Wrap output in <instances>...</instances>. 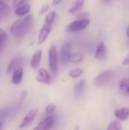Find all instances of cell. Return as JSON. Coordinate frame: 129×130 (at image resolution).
Masks as SVG:
<instances>
[{"label":"cell","instance_id":"6da1fadb","mask_svg":"<svg viewBox=\"0 0 129 130\" xmlns=\"http://www.w3.org/2000/svg\"><path fill=\"white\" fill-rule=\"evenodd\" d=\"M58 51L57 48L55 45H51L49 49L48 53V63L49 68L52 74V75L56 76L58 74L59 71V61H58Z\"/></svg>","mask_w":129,"mask_h":130},{"label":"cell","instance_id":"7a4b0ae2","mask_svg":"<svg viewBox=\"0 0 129 130\" xmlns=\"http://www.w3.org/2000/svg\"><path fill=\"white\" fill-rule=\"evenodd\" d=\"M10 31L11 34L17 39L21 40L22 39L26 34H27V31L26 30L24 20L21 18H19L16 21H14L10 27Z\"/></svg>","mask_w":129,"mask_h":130},{"label":"cell","instance_id":"3957f363","mask_svg":"<svg viewBox=\"0 0 129 130\" xmlns=\"http://www.w3.org/2000/svg\"><path fill=\"white\" fill-rule=\"evenodd\" d=\"M115 73L112 70H105L98 74L94 80V84L97 87H103L110 83L114 78Z\"/></svg>","mask_w":129,"mask_h":130},{"label":"cell","instance_id":"277c9868","mask_svg":"<svg viewBox=\"0 0 129 130\" xmlns=\"http://www.w3.org/2000/svg\"><path fill=\"white\" fill-rule=\"evenodd\" d=\"M89 24L90 19L88 18L84 19H77L68 24V26L66 27V30L68 32L82 31L88 27Z\"/></svg>","mask_w":129,"mask_h":130},{"label":"cell","instance_id":"5b68a950","mask_svg":"<svg viewBox=\"0 0 129 130\" xmlns=\"http://www.w3.org/2000/svg\"><path fill=\"white\" fill-rule=\"evenodd\" d=\"M71 49H72V45L69 42L65 43L61 47L60 50V60L63 66H65L69 62V59L71 55Z\"/></svg>","mask_w":129,"mask_h":130},{"label":"cell","instance_id":"8992f818","mask_svg":"<svg viewBox=\"0 0 129 130\" xmlns=\"http://www.w3.org/2000/svg\"><path fill=\"white\" fill-rule=\"evenodd\" d=\"M56 123V119L53 116H48L43 119L40 123L33 130H51Z\"/></svg>","mask_w":129,"mask_h":130},{"label":"cell","instance_id":"52a82bcc","mask_svg":"<svg viewBox=\"0 0 129 130\" xmlns=\"http://www.w3.org/2000/svg\"><path fill=\"white\" fill-rule=\"evenodd\" d=\"M37 112H38V110L36 109V108L30 110L27 113V115L23 118L22 121L19 124V129L25 128L26 126H29L31 123H33V121L34 120V119H35V117H36V116L37 114Z\"/></svg>","mask_w":129,"mask_h":130},{"label":"cell","instance_id":"ba28073f","mask_svg":"<svg viewBox=\"0 0 129 130\" xmlns=\"http://www.w3.org/2000/svg\"><path fill=\"white\" fill-rule=\"evenodd\" d=\"M36 82H38L40 83L48 85V84H50V82H51V76L46 69H45L44 68H40L38 70V73L36 77Z\"/></svg>","mask_w":129,"mask_h":130},{"label":"cell","instance_id":"9c48e42d","mask_svg":"<svg viewBox=\"0 0 129 130\" xmlns=\"http://www.w3.org/2000/svg\"><path fill=\"white\" fill-rule=\"evenodd\" d=\"M52 30V26L45 24L40 29V32H39V35H38V39H37V43L39 45L42 44L43 43H44L46 41V40L47 39L49 34H50Z\"/></svg>","mask_w":129,"mask_h":130},{"label":"cell","instance_id":"30bf717a","mask_svg":"<svg viewBox=\"0 0 129 130\" xmlns=\"http://www.w3.org/2000/svg\"><path fill=\"white\" fill-rule=\"evenodd\" d=\"M24 57H15L8 64V68H7V72L8 74L13 72V71L18 68V67H21L22 66V65L24 63Z\"/></svg>","mask_w":129,"mask_h":130},{"label":"cell","instance_id":"8fae6325","mask_svg":"<svg viewBox=\"0 0 129 130\" xmlns=\"http://www.w3.org/2000/svg\"><path fill=\"white\" fill-rule=\"evenodd\" d=\"M106 57V49L104 43L101 41L97 46L96 51H95V58L97 60L102 61Z\"/></svg>","mask_w":129,"mask_h":130},{"label":"cell","instance_id":"7c38bea8","mask_svg":"<svg viewBox=\"0 0 129 130\" xmlns=\"http://www.w3.org/2000/svg\"><path fill=\"white\" fill-rule=\"evenodd\" d=\"M42 54H43L42 50H37L34 52V53L32 56L30 62V66L31 68H33L34 69L38 68V66L40 63V61H41Z\"/></svg>","mask_w":129,"mask_h":130},{"label":"cell","instance_id":"4fadbf2b","mask_svg":"<svg viewBox=\"0 0 129 130\" xmlns=\"http://www.w3.org/2000/svg\"><path fill=\"white\" fill-rule=\"evenodd\" d=\"M12 73L13 74L11 77V82L14 85H19L22 81L23 75H24V70L22 66L15 69Z\"/></svg>","mask_w":129,"mask_h":130},{"label":"cell","instance_id":"5bb4252c","mask_svg":"<svg viewBox=\"0 0 129 130\" xmlns=\"http://www.w3.org/2000/svg\"><path fill=\"white\" fill-rule=\"evenodd\" d=\"M115 116L120 120H125L129 117V109L128 107H122L115 110Z\"/></svg>","mask_w":129,"mask_h":130},{"label":"cell","instance_id":"9a60e30c","mask_svg":"<svg viewBox=\"0 0 129 130\" xmlns=\"http://www.w3.org/2000/svg\"><path fill=\"white\" fill-rule=\"evenodd\" d=\"M85 80L81 79L80 80L78 83L75 84V88H74V93L75 98H79L84 92V88H85Z\"/></svg>","mask_w":129,"mask_h":130},{"label":"cell","instance_id":"2e32d148","mask_svg":"<svg viewBox=\"0 0 129 130\" xmlns=\"http://www.w3.org/2000/svg\"><path fill=\"white\" fill-rule=\"evenodd\" d=\"M84 0H77L70 7L68 10V13L70 14H75L77 12H79L84 7Z\"/></svg>","mask_w":129,"mask_h":130},{"label":"cell","instance_id":"e0dca14e","mask_svg":"<svg viewBox=\"0 0 129 130\" xmlns=\"http://www.w3.org/2000/svg\"><path fill=\"white\" fill-rule=\"evenodd\" d=\"M119 88L124 94L129 96V78H122L119 82Z\"/></svg>","mask_w":129,"mask_h":130},{"label":"cell","instance_id":"ac0fdd59","mask_svg":"<svg viewBox=\"0 0 129 130\" xmlns=\"http://www.w3.org/2000/svg\"><path fill=\"white\" fill-rule=\"evenodd\" d=\"M30 5L29 4H26V5H24L17 8L15 9V14L16 15L19 16V17H21V16H24L27 14L29 13V11H30Z\"/></svg>","mask_w":129,"mask_h":130},{"label":"cell","instance_id":"d6986e66","mask_svg":"<svg viewBox=\"0 0 129 130\" xmlns=\"http://www.w3.org/2000/svg\"><path fill=\"white\" fill-rule=\"evenodd\" d=\"M83 59H84V54L80 52H76V53H71L70 59H69V62L74 64H77V63L81 62Z\"/></svg>","mask_w":129,"mask_h":130},{"label":"cell","instance_id":"ffe728a7","mask_svg":"<svg viewBox=\"0 0 129 130\" xmlns=\"http://www.w3.org/2000/svg\"><path fill=\"white\" fill-rule=\"evenodd\" d=\"M24 25H25V27H26V30L27 31V34L32 29V27H33V14H27V16H25L24 18Z\"/></svg>","mask_w":129,"mask_h":130},{"label":"cell","instance_id":"44dd1931","mask_svg":"<svg viewBox=\"0 0 129 130\" xmlns=\"http://www.w3.org/2000/svg\"><path fill=\"white\" fill-rule=\"evenodd\" d=\"M7 40H8V36L6 32L4 30L0 29V53L4 49Z\"/></svg>","mask_w":129,"mask_h":130},{"label":"cell","instance_id":"7402d4cb","mask_svg":"<svg viewBox=\"0 0 129 130\" xmlns=\"http://www.w3.org/2000/svg\"><path fill=\"white\" fill-rule=\"evenodd\" d=\"M56 16V11H52L49 12L46 15V17H45V24L52 26V24L55 21Z\"/></svg>","mask_w":129,"mask_h":130},{"label":"cell","instance_id":"603a6c76","mask_svg":"<svg viewBox=\"0 0 129 130\" xmlns=\"http://www.w3.org/2000/svg\"><path fill=\"white\" fill-rule=\"evenodd\" d=\"M10 11L9 7L8 6V5L4 2L3 1L0 0V14L2 17H5L8 16V13Z\"/></svg>","mask_w":129,"mask_h":130},{"label":"cell","instance_id":"cb8c5ba5","mask_svg":"<svg viewBox=\"0 0 129 130\" xmlns=\"http://www.w3.org/2000/svg\"><path fill=\"white\" fill-rule=\"evenodd\" d=\"M84 72V69H71L68 72V75L70 78H77L78 77H80Z\"/></svg>","mask_w":129,"mask_h":130},{"label":"cell","instance_id":"d4e9b609","mask_svg":"<svg viewBox=\"0 0 129 130\" xmlns=\"http://www.w3.org/2000/svg\"><path fill=\"white\" fill-rule=\"evenodd\" d=\"M106 130H123L122 127L121 126V124L118 122V121H113L110 123V124L109 125L108 128Z\"/></svg>","mask_w":129,"mask_h":130},{"label":"cell","instance_id":"484cf974","mask_svg":"<svg viewBox=\"0 0 129 130\" xmlns=\"http://www.w3.org/2000/svg\"><path fill=\"white\" fill-rule=\"evenodd\" d=\"M30 0H13V7L14 8V9L24 5H26V4H28Z\"/></svg>","mask_w":129,"mask_h":130},{"label":"cell","instance_id":"4316f807","mask_svg":"<svg viewBox=\"0 0 129 130\" xmlns=\"http://www.w3.org/2000/svg\"><path fill=\"white\" fill-rule=\"evenodd\" d=\"M56 110V105L54 104H48L46 108H45V110L47 112V113H52L53 112L54 110Z\"/></svg>","mask_w":129,"mask_h":130},{"label":"cell","instance_id":"83f0119b","mask_svg":"<svg viewBox=\"0 0 129 130\" xmlns=\"http://www.w3.org/2000/svg\"><path fill=\"white\" fill-rule=\"evenodd\" d=\"M49 9V5L48 4H45V5H42V7L40 9V14H43L46 13V11H48Z\"/></svg>","mask_w":129,"mask_h":130},{"label":"cell","instance_id":"f1b7e54d","mask_svg":"<svg viewBox=\"0 0 129 130\" xmlns=\"http://www.w3.org/2000/svg\"><path fill=\"white\" fill-rule=\"evenodd\" d=\"M88 16H89V14H88L87 12H82V13L78 14L76 16V18H77V19H84V18H88Z\"/></svg>","mask_w":129,"mask_h":130},{"label":"cell","instance_id":"f546056e","mask_svg":"<svg viewBox=\"0 0 129 130\" xmlns=\"http://www.w3.org/2000/svg\"><path fill=\"white\" fill-rule=\"evenodd\" d=\"M122 64L123 66H126V65H129V53H128V55L125 57V59L122 60Z\"/></svg>","mask_w":129,"mask_h":130},{"label":"cell","instance_id":"4dcf8cb0","mask_svg":"<svg viewBox=\"0 0 129 130\" xmlns=\"http://www.w3.org/2000/svg\"><path fill=\"white\" fill-rule=\"evenodd\" d=\"M27 91L26 90H23L21 91V98L22 100H24V99H25V98L27 97Z\"/></svg>","mask_w":129,"mask_h":130},{"label":"cell","instance_id":"1f68e13d","mask_svg":"<svg viewBox=\"0 0 129 130\" xmlns=\"http://www.w3.org/2000/svg\"><path fill=\"white\" fill-rule=\"evenodd\" d=\"M61 2H62V0H52V5H54V6H56V5H59Z\"/></svg>","mask_w":129,"mask_h":130},{"label":"cell","instance_id":"d6a6232c","mask_svg":"<svg viewBox=\"0 0 129 130\" xmlns=\"http://www.w3.org/2000/svg\"><path fill=\"white\" fill-rule=\"evenodd\" d=\"M126 36L129 38V26L127 27V29H126Z\"/></svg>","mask_w":129,"mask_h":130},{"label":"cell","instance_id":"836d02e7","mask_svg":"<svg viewBox=\"0 0 129 130\" xmlns=\"http://www.w3.org/2000/svg\"><path fill=\"white\" fill-rule=\"evenodd\" d=\"M102 2H103L104 3H108V2H109L111 0H101Z\"/></svg>","mask_w":129,"mask_h":130},{"label":"cell","instance_id":"e575fe53","mask_svg":"<svg viewBox=\"0 0 129 130\" xmlns=\"http://www.w3.org/2000/svg\"><path fill=\"white\" fill-rule=\"evenodd\" d=\"M2 123L0 122V130L2 129Z\"/></svg>","mask_w":129,"mask_h":130},{"label":"cell","instance_id":"d590c367","mask_svg":"<svg viewBox=\"0 0 129 130\" xmlns=\"http://www.w3.org/2000/svg\"><path fill=\"white\" fill-rule=\"evenodd\" d=\"M75 130H80V127H79V126H77V127L75 129Z\"/></svg>","mask_w":129,"mask_h":130},{"label":"cell","instance_id":"8d00e7d4","mask_svg":"<svg viewBox=\"0 0 129 130\" xmlns=\"http://www.w3.org/2000/svg\"><path fill=\"white\" fill-rule=\"evenodd\" d=\"M1 18H2V16H1V14H0V20H1Z\"/></svg>","mask_w":129,"mask_h":130}]
</instances>
